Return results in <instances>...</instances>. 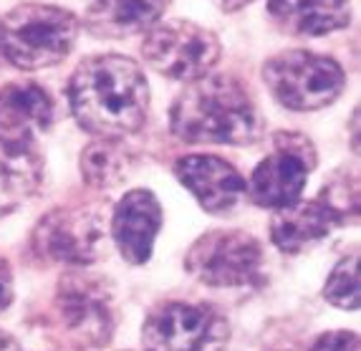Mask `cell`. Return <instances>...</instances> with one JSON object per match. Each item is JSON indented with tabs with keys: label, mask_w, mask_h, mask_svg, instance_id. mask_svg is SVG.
Wrapping results in <instances>:
<instances>
[{
	"label": "cell",
	"mask_w": 361,
	"mask_h": 351,
	"mask_svg": "<svg viewBox=\"0 0 361 351\" xmlns=\"http://www.w3.org/2000/svg\"><path fill=\"white\" fill-rule=\"evenodd\" d=\"M68 106L84 132L104 140H127L149 114V81L145 68L124 54H94L73 68Z\"/></svg>",
	"instance_id": "cell-1"
},
{
	"label": "cell",
	"mask_w": 361,
	"mask_h": 351,
	"mask_svg": "<svg viewBox=\"0 0 361 351\" xmlns=\"http://www.w3.org/2000/svg\"><path fill=\"white\" fill-rule=\"evenodd\" d=\"M169 129L187 144L245 147L263 134L250 91L225 73L187 81L169 109Z\"/></svg>",
	"instance_id": "cell-2"
},
{
	"label": "cell",
	"mask_w": 361,
	"mask_h": 351,
	"mask_svg": "<svg viewBox=\"0 0 361 351\" xmlns=\"http://www.w3.org/2000/svg\"><path fill=\"white\" fill-rule=\"evenodd\" d=\"M81 20L51 3H20L0 16V58L20 71L54 68L71 56Z\"/></svg>",
	"instance_id": "cell-3"
},
{
	"label": "cell",
	"mask_w": 361,
	"mask_h": 351,
	"mask_svg": "<svg viewBox=\"0 0 361 351\" xmlns=\"http://www.w3.org/2000/svg\"><path fill=\"white\" fill-rule=\"evenodd\" d=\"M49 326L56 339L71 349L86 351L109 344L116 326L114 293L109 281L84 271L61 276Z\"/></svg>",
	"instance_id": "cell-4"
},
{
	"label": "cell",
	"mask_w": 361,
	"mask_h": 351,
	"mask_svg": "<svg viewBox=\"0 0 361 351\" xmlns=\"http://www.w3.org/2000/svg\"><path fill=\"white\" fill-rule=\"evenodd\" d=\"M263 81L281 106L319 111L343 94L346 73L336 58L308 49H288L263 63Z\"/></svg>",
	"instance_id": "cell-5"
},
{
	"label": "cell",
	"mask_w": 361,
	"mask_h": 351,
	"mask_svg": "<svg viewBox=\"0 0 361 351\" xmlns=\"http://www.w3.org/2000/svg\"><path fill=\"white\" fill-rule=\"evenodd\" d=\"M223 56V43L215 30L185 18L154 23L142 41L145 63L164 79L195 81L202 79Z\"/></svg>",
	"instance_id": "cell-6"
},
{
	"label": "cell",
	"mask_w": 361,
	"mask_h": 351,
	"mask_svg": "<svg viewBox=\"0 0 361 351\" xmlns=\"http://www.w3.org/2000/svg\"><path fill=\"white\" fill-rule=\"evenodd\" d=\"M263 245L245 230H210L187 250L185 268L210 288H245L263 278Z\"/></svg>",
	"instance_id": "cell-7"
},
{
	"label": "cell",
	"mask_w": 361,
	"mask_h": 351,
	"mask_svg": "<svg viewBox=\"0 0 361 351\" xmlns=\"http://www.w3.org/2000/svg\"><path fill=\"white\" fill-rule=\"evenodd\" d=\"M265 154L245 182V195L258 207H286L301 200L306 180L319 162L316 147L301 132H276Z\"/></svg>",
	"instance_id": "cell-8"
},
{
	"label": "cell",
	"mask_w": 361,
	"mask_h": 351,
	"mask_svg": "<svg viewBox=\"0 0 361 351\" xmlns=\"http://www.w3.org/2000/svg\"><path fill=\"white\" fill-rule=\"evenodd\" d=\"M228 336V321L207 303H159L142 326L145 351H223Z\"/></svg>",
	"instance_id": "cell-9"
},
{
	"label": "cell",
	"mask_w": 361,
	"mask_h": 351,
	"mask_svg": "<svg viewBox=\"0 0 361 351\" xmlns=\"http://www.w3.org/2000/svg\"><path fill=\"white\" fill-rule=\"evenodd\" d=\"M30 242L43 261L89 266L102 250L104 220L91 207H59L38 220Z\"/></svg>",
	"instance_id": "cell-10"
},
{
	"label": "cell",
	"mask_w": 361,
	"mask_h": 351,
	"mask_svg": "<svg viewBox=\"0 0 361 351\" xmlns=\"http://www.w3.org/2000/svg\"><path fill=\"white\" fill-rule=\"evenodd\" d=\"M54 121V99L36 81H11L0 89V144L28 149Z\"/></svg>",
	"instance_id": "cell-11"
},
{
	"label": "cell",
	"mask_w": 361,
	"mask_h": 351,
	"mask_svg": "<svg viewBox=\"0 0 361 351\" xmlns=\"http://www.w3.org/2000/svg\"><path fill=\"white\" fill-rule=\"evenodd\" d=\"M180 185L192 192L200 207L212 215H225L238 207L245 195V180L228 159L217 154H187L175 162Z\"/></svg>",
	"instance_id": "cell-12"
},
{
	"label": "cell",
	"mask_w": 361,
	"mask_h": 351,
	"mask_svg": "<svg viewBox=\"0 0 361 351\" xmlns=\"http://www.w3.org/2000/svg\"><path fill=\"white\" fill-rule=\"evenodd\" d=\"M159 230H162V205L152 190H129L116 202L111 215V240L127 263L145 266L154 253Z\"/></svg>",
	"instance_id": "cell-13"
},
{
	"label": "cell",
	"mask_w": 361,
	"mask_h": 351,
	"mask_svg": "<svg viewBox=\"0 0 361 351\" xmlns=\"http://www.w3.org/2000/svg\"><path fill=\"white\" fill-rule=\"evenodd\" d=\"M265 13L281 33L295 38H319L351 23L349 0H268Z\"/></svg>",
	"instance_id": "cell-14"
},
{
	"label": "cell",
	"mask_w": 361,
	"mask_h": 351,
	"mask_svg": "<svg viewBox=\"0 0 361 351\" xmlns=\"http://www.w3.org/2000/svg\"><path fill=\"white\" fill-rule=\"evenodd\" d=\"M169 3L172 0H89L84 23L99 38H129L159 23Z\"/></svg>",
	"instance_id": "cell-15"
},
{
	"label": "cell",
	"mask_w": 361,
	"mask_h": 351,
	"mask_svg": "<svg viewBox=\"0 0 361 351\" xmlns=\"http://www.w3.org/2000/svg\"><path fill=\"white\" fill-rule=\"evenodd\" d=\"M338 225L316 197L313 200H295L286 207L273 210L271 240L283 253H301L324 238H329Z\"/></svg>",
	"instance_id": "cell-16"
},
{
	"label": "cell",
	"mask_w": 361,
	"mask_h": 351,
	"mask_svg": "<svg viewBox=\"0 0 361 351\" xmlns=\"http://www.w3.org/2000/svg\"><path fill=\"white\" fill-rule=\"evenodd\" d=\"M43 185V157L33 147L13 149L0 144V218L11 215Z\"/></svg>",
	"instance_id": "cell-17"
},
{
	"label": "cell",
	"mask_w": 361,
	"mask_h": 351,
	"mask_svg": "<svg viewBox=\"0 0 361 351\" xmlns=\"http://www.w3.org/2000/svg\"><path fill=\"white\" fill-rule=\"evenodd\" d=\"M134 154L124 140H104L97 137L81 152V175L94 190H111L132 175Z\"/></svg>",
	"instance_id": "cell-18"
},
{
	"label": "cell",
	"mask_w": 361,
	"mask_h": 351,
	"mask_svg": "<svg viewBox=\"0 0 361 351\" xmlns=\"http://www.w3.org/2000/svg\"><path fill=\"white\" fill-rule=\"evenodd\" d=\"M316 200L331 212V218L336 220L338 228L354 225L359 220V177H356V172H334L321 187V192L316 195Z\"/></svg>",
	"instance_id": "cell-19"
},
{
	"label": "cell",
	"mask_w": 361,
	"mask_h": 351,
	"mask_svg": "<svg viewBox=\"0 0 361 351\" xmlns=\"http://www.w3.org/2000/svg\"><path fill=\"white\" fill-rule=\"evenodd\" d=\"M324 296L336 309L356 311L361 303V285H359V253L346 255L334 266L331 276L326 281Z\"/></svg>",
	"instance_id": "cell-20"
},
{
	"label": "cell",
	"mask_w": 361,
	"mask_h": 351,
	"mask_svg": "<svg viewBox=\"0 0 361 351\" xmlns=\"http://www.w3.org/2000/svg\"><path fill=\"white\" fill-rule=\"evenodd\" d=\"M308 351H361L359 336L354 331H329L308 346Z\"/></svg>",
	"instance_id": "cell-21"
},
{
	"label": "cell",
	"mask_w": 361,
	"mask_h": 351,
	"mask_svg": "<svg viewBox=\"0 0 361 351\" xmlns=\"http://www.w3.org/2000/svg\"><path fill=\"white\" fill-rule=\"evenodd\" d=\"M13 301V271L8 261L0 258V311H6Z\"/></svg>",
	"instance_id": "cell-22"
},
{
	"label": "cell",
	"mask_w": 361,
	"mask_h": 351,
	"mask_svg": "<svg viewBox=\"0 0 361 351\" xmlns=\"http://www.w3.org/2000/svg\"><path fill=\"white\" fill-rule=\"evenodd\" d=\"M250 3H255V0H212V6L223 13H238L250 6Z\"/></svg>",
	"instance_id": "cell-23"
},
{
	"label": "cell",
	"mask_w": 361,
	"mask_h": 351,
	"mask_svg": "<svg viewBox=\"0 0 361 351\" xmlns=\"http://www.w3.org/2000/svg\"><path fill=\"white\" fill-rule=\"evenodd\" d=\"M351 132H354L351 144H354V152H359V106H356L354 114H351Z\"/></svg>",
	"instance_id": "cell-24"
},
{
	"label": "cell",
	"mask_w": 361,
	"mask_h": 351,
	"mask_svg": "<svg viewBox=\"0 0 361 351\" xmlns=\"http://www.w3.org/2000/svg\"><path fill=\"white\" fill-rule=\"evenodd\" d=\"M0 351H16V341L6 331H0Z\"/></svg>",
	"instance_id": "cell-25"
}]
</instances>
